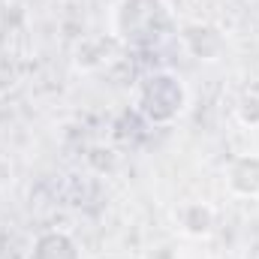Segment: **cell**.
Segmentation results:
<instances>
[{"instance_id":"obj_8","label":"cell","mask_w":259,"mask_h":259,"mask_svg":"<svg viewBox=\"0 0 259 259\" xmlns=\"http://www.w3.org/2000/svg\"><path fill=\"white\" fill-rule=\"evenodd\" d=\"M84 163L97 172V175H112L121 163V154L112 148V145H91L88 154H84Z\"/></svg>"},{"instance_id":"obj_2","label":"cell","mask_w":259,"mask_h":259,"mask_svg":"<svg viewBox=\"0 0 259 259\" xmlns=\"http://www.w3.org/2000/svg\"><path fill=\"white\" fill-rule=\"evenodd\" d=\"M130 109L142 118L145 127H172L190 112V88L172 69L145 72L133 84Z\"/></svg>"},{"instance_id":"obj_7","label":"cell","mask_w":259,"mask_h":259,"mask_svg":"<svg viewBox=\"0 0 259 259\" xmlns=\"http://www.w3.org/2000/svg\"><path fill=\"white\" fill-rule=\"evenodd\" d=\"M27 259H81V247L66 229H42L33 238Z\"/></svg>"},{"instance_id":"obj_4","label":"cell","mask_w":259,"mask_h":259,"mask_svg":"<svg viewBox=\"0 0 259 259\" xmlns=\"http://www.w3.org/2000/svg\"><path fill=\"white\" fill-rule=\"evenodd\" d=\"M172 223L175 229L184 235V238H193V241H202L214 232L217 226V211L211 202L205 199H187V202H178V208L172 211Z\"/></svg>"},{"instance_id":"obj_1","label":"cell","mask_w":259,"mask_h":259,"mask_svg":"<svg viewBox=\"0 0 259 259\" xmlns=\"http://www.w3.org/2000/svg\"><path fill=\"white\" fill-rule=\"evenodd\" d=\"M109 36L121 49H160L178 36V18L169 0H118L109 12Z\"/></svg>"},{"instance_id":"obj_6","label":"cell","mask_w":259,"mask_h":259,"mask_svg":"<svg viewBox=\"0 0 259 259\" xmlns=\"http://www.w3.org/2000/svg\"><path fill=\"white\" fill-rule=\"evenodd\" d=\"M118 39H112L109 33L106 36H88L75 46V55H72V64L78 72H103L118 61Z\"/></svg>"},{"instance_id":"obj_10","label":"cell","mask_w":259,"mask_h":259,"mask_svg":"<svg viewBox=\"0 0 259 259\" xmlns=\"http://www.w3.org/2000/svg\"><path fill=\"white\" fill-rule=\"evenodd\" d=\"M145 259H178V253H175L169 244H160V247H151Z\"/></svg>"},{"instance_id":"obj_9","label":"cell","mask_w":259,"mask_h":259,"mask_svg":"<svg viewBox=\"0 0 259 259\" xmlns=\"http://www.w3.org/2000/svg\"><path fill=\"white\" fill-rule=\"evenodd\" d=\"M235 121L244 130H259V94H241V100L235 103Z\"/></svg>"},{"instance_id":"obj_5","label":"cell","mask_w":259,"mask_h":259,"mask_svg":"<svg viewBox=\"0 0 259 259\" xmlns=\"http://www.w3.org/2000/svg\"><path fill=\"white\" fill-rule=\"evenodd\" d=\"M226 193L235 199H259V154H238L223 169Z\"/></svg>"},{"instance_id":"obj_3","label":"cell","mask_w":259,"mask_h":259,"mask_svg":"<svg viewBox=\"0 0 259 259\" xmlns=\"http://www.w3.org/2000/svg\"><path fill=\"white\" fill-rule=\"evenodd\" d=\"M178 39H181L184 52L193 61H202V64H217L223 58V52H226L223 30L208 24V21H190V24L178 27Z\"/></svg>"}]
</instances>
